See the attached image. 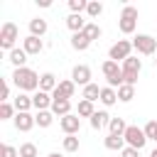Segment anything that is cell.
<instances>
[{"mask_svg":"<svg viewBox=\"0 0 157 157\" xmlns=\"http://www.w3.org/2000/svg\"><path fill=\"white\" fill-rule=\"evenodd\" d=\"M83 34H86V37H88L91 42H96V39L101 37V27H98L96 22H88V25L83 27Z\"/></svg>","mask_w":157,"mask_h":157,"instance_id":"30","label":"cell"},{"mask_svg":"<svg viewBox=\"0 0 157 157\" xmlns=\"http://www.w3.org/2000/svg\"><path fill=\"white\" fill-rule=\"evenodd\" d=\"M123 83H128V86H135L137 83V76H140V69H142V61L137 59V56H128L125 61H123Z\"/></svg>","mask_w":157,"mask_h":157,"instance_id":"2","label":"cell"},{"mask_svg":"<svg viewBox=\"0 0 157 157\" xmlns=\"http://www.w3.org/2000/svg\"><path fill=\"white\" fill-rule=\"evenodd\" d=\"M17 113H15V105H10V103H0V120H10V118H15Z\"/></svg>","mask_w":157,"mask_h":157,"instance_id":"33","label":"cell"},{"mask_svg":"<svg viewBox=\"0 0 157 157\" xmlns=\"http://www.w3.org/2000/svg\"><path fill=\"white\" fill-rule=\"evenodd\" d=\"M108 123H110V115H108L105 110H96V113L91 115V128H93V130H103Z\"/></svg>","mask_w":157,"mask_h":157,"instance_id":"19","label":"cell"},{"mask_svg":"<svg viewBox=\"0 0 157 157\" xmlns=\"http://www.w3.org/2000/svg\"><path fill=\"white\" fill-rule=\"evenodd\" d=\"M15 128L20 130V132H29L34 125H37V120H34V115H29V113H17L15 118Z\"/></svg>","mask_w":157,"mask_h":157,"instance_id":"12","label":"cell"},{"mask_svg":"<svg viewBox=\"0 0 157 157\" xmlns=\"http://www.w3.org/2000/svg\"><path fill=\"white\" fill-rule=\"evenodd\" d=\"M101 103L103 105H115L118 103V91L110 88V86H103L101 88Z\"/></svg>","mask_w":157,"mask_h":157,"instance_id":"24","label":"cell"},{"mask_svg":"<svg viewBox=\"0 0 157 157\" xmlns=\"http://www.w3.org/2000/svg\"><path fill=\"white\" fill-rule=\"evenodd\" d=\"M137 152H140V150H135V147H125V150L120 152V157H137Z\"/></svg>","mask_w":157,"mask_h":157,"instance_id":"38","label":"cell"},{"mask_svg":"<svg viewBox=\"0 0 157 157\" xmlns=\"http://www.w3.org/2000/svg\"><path fill=\"white\" fill-rule=\"evenodd\" d=\"M29 34L32 37H44L47 34V20H42V17L29 20Z\"/></svg>","mask_w":157,"mask_h":157,"instance_id":"22","label":"cell"},{"mask_svg":"<svg viewBox=\"0 0 157 157\" xmlns=\"http://www.w3.org/2000/svg\"><path fill=\"white\" fill-rule=\"evenodd\" d=\"M37 5H39V7H52V2H49V0H37Z\"/></svg>","mask_w":157,"mask_h":157,"instance_id":"40","label":"cell"},{"mask_svg":"<svg viewBox=\"0 0 157 157\" xmlns=\"http://www.w3.org/2000/svg\"><path fill=\"white\" fill-rule=\"evenodd\" d=\"M155 66H157V59H155Z\"/></svg>","mask_w":157,"mask_h":157,"instance_id":"43","label":"cell"},{"mask_svg":"<svg viewBox=\"0 0 157 157\" xmlns=\"http://www.w3.org/2000/svg\"><path fill=\"white\" fill-rule=\"evenodd\" d=\"M123 137H125L128 147H135V150H142V147L147 145V135H145V130L137 128V125H128V130H125Z\"/></svg>","mask_w":157,"mask_h":157,"instance_id":"6","label":"cell"},{"mask_svg":"<svg viewBox=\"0 0 157 157\" xmlns=\"http://www.w3.org/2000/svg\"><path fill=\"white\" fill-rule=\"evenodd\" d=\"M71 81L78 83V86H88L91 83V69L86 64H76L74 71H71Z\"/></svg>","mask_w":157,"mask_h":157,"instance_id":"11","label":"cell"},{"mask_svg":"<svg viewBox=\"0 0 157 157\" xmlns=\"http://www.w3.org/2000/svg\"><path fill=\"white\" fill-rule=\"evenodd\" d=\"M108 130H110V135H125V130H128V123H125L123 118H110V123H108Z\"/></svg>","mask_w":157,"mask_h":157,"instance_id":"25","label":"cell"},{"mask_svg":"<svg viewBox=\"0 0 157 157\" xmlns=\"http://www.w3.org/2000/svg\"><path fill=\"white\" fill-rule=\"evenodd\" d=\"M86 25H88V22H86L81 15H74V12H71V15L66 17V27H69L74 34H76V32H83V27H86Z\"/></svg>","mask_w":157,"mask_h":157,"instance_id":"21","label":"cell"},{"mask_svg":"<svg viewBox=\"0 0 157 157\" xmlns=\"http://www.w3.org/2000/svg\"><path fill=\"white\" fill-rule=\"evenodd\" d=\"M132 98H135V86H128V83H123V86L118 88V101L128 103V101H132Z\"/></svg>","mask_w":157,"mask_h":157,"instance_id":"29","label":"cell"},{"mask_svg":"<svg viewBox=\"0 0 157 157\" xmlns=\"http://www.w3.org/2000/svg\"><path fill=\"white\" fill-rule=\"evenodd\" d=\"M17 34H20V32H17V25H15V22H5V25L0 27V47H2L7 54H10L12 49H17V47H15Z\"/></svg>","mask_w":157,"mask_h":157,"instance_id":"4","label":"cell"},{"mask_svg":"<svg viewBox=\"0 0 157 157\" xmlns=\"http://www.w3.org/2000/svg\"><path fill=\"white\" fill-rule=\"evenodd\" d=\"M142 130H145L147 140H155V142H157V120H150V123H147Z\"/></svg>","mask_w":157,"mask_h":157,"instance_id":"36","label":"cell"},{"mask_svg":"<svg viewBox=\"0 0 157 157\" xmlns=\"http://www.w3.org/2000/svg\"><path fill=\"white\" fill-rule=\"evenodd\" d=\"M69 7L74 15H81L86 7H88V0H69Z\"/></svg>","mask_w":157,"mask_h":157,"instance_id":"35","label":"cell"},{"mask_svg":"<svg viewBox=\"0 0 157 157\" xmlns=\"http://www.w3.org/2000/svg\"><path fill=\"white\" fill-rule=\"evenodd\" d=\"M61 145H64V152H76L78 150V137L76 135H66L61 140Z\"/></svg>","mask_w":157,"mask_h":157,"instance_id":"31","label":"cell"},{"mask_svg":"<svg viewBox=\"0 0 157 157\" xmlns=\"http://www.w3.org/2000/svg\"><path fill=\"white\" fill-rule=\"evenodd\" d=\"M81 98H86V101H101V88H98V83H88V86H83V96Z\"/></svg>","mask_w":157,"mask_h":157,"instance_id":"26","label":"cell"},{"mask_svg":"<svg viewBox=\"0 0 157 157\" xmlns=\"http://www.w3.org/2000/svg\"><path fill=\"white\" fill-rule=\"evenodd\" d=\"M15 110L17 113H29V108H34L32 105V96H27V93H17V98H15Z\"/></svg>","mask_w":157,"mask_h":157,"instance_id":"18","label":"cell"},{"mask_svg":"<svg viewBox=\"0 0 157 157\" xmlns=\"http://www.w3.org/2000/svg\"><path fill=\"white\" fill-rule=\"evenodd\" d=\"M103 145H105L108 150H120V152L128 147V142H125V137H123V135H110V132H108V137L103 140Z\"/></svg>","mask_w":157,"mask_h":157,"instance_id":"20","label":"cell"},{"mask_svg":"<svg viewBox=\"0 0 157 157\" xmlns=\"http://www.w3.org/2000/svg\"><path fill=\"white\" fill-rule=\"evenodd\" d=\"M56 96H61V98H74V93H76V83L69 78V81H59V86H56V91H54Z\"/></svg>","mask_w":157,"mask_h":157,"instance_id":"17","label":"cell"},{"mask_svg":"<svg viewBox=\"0 0 157 157\" xmlns=\"http://www.w3.org/2000/svg\"><path fill=\"white\" fill-rule=\"evenodd\" d=\"M22 49H25L27 54H39V52L44 49V42H42V37H32V34H27V37L22 39Z\"/></svg>","mask_w":157,"mask_h":157,"instance_id":"13","label":"cell"},{"mask_svg":"<svg viewBox=\"0 0 157 157\" xmlns=\"http://www.w3.org/2000/svg\"><path fill=\"white\" fill-rule=\"evenodd\" d=\"M71 47H74L76 52H86V49L91 47V39H88L83 32H76V34H71Z\"/></svg>","mask_w":157,"mask_h":157,"instance_id":"23","label":"cell"},{"mask_svg":"<svg viewBox=\"0 0 157 157\" xmlns=\"http://www.w3.org/2000/svg\"><path fill=\"white\" fill-rule=\"evenodd\" d=\"M118 27H120L123 34H132L135 27H137V7L125 5L123 12H120V20H118Z\"/></svg>","mask_w":157,"mask_h":157,"instance_id":"3","label":"cell"},{"mask_svg":"<svg viewBox=\"0 0 157 157\" xmlns=\"http://www.w3.org/2000/svg\"><path fill=\"white\" fill-rule=\"evenodd\" d=\"M101 69H103V76H105V81H108V86H110V88H115V86L120 88V86H123V69L118 66V61L105 59Z\"/></svg>","mask_w":157,"mask_h":157,"instance_id":"5","label":"cell"},{"mask_svg":"<svg viewBox=\"0 0 157 157\" xmlns=\"http://www.w3.org/2000/svg\"><path fill=\"white\" fill-rule=\"evenodd\" d=\"M12 83L17 86V91L27 93V91H39V74L32 71L29 66H22V69H15L12 71Z\"/></svg>","mask_w":157,"mask_h":157,"instance_id":"1","label":"cell"},{"mask_svg":"<svg viewBox=\"0 0 157 157\" xmlns=\"http://www.w3.org/2000/svg\"><path fill=\"white\" fill-rule=\"evenodd\" d=\"M7 98H10V83L2 81V103H7Z\"/></svg>","mask_w":157,"mask_h":157,"instance_id":"39","label":"cell"},{"mask_svg":"<svg viewBox=\"0 0 157 157\" xmlns=\"http://www.w3.org/2000/svg\"><path fill=\"white\" fill-rule=\"evenodd\" d=\"M47 157H61V155H59V152H52V155H47Z\"/></svg>","mask_w":157,"mask_h":157,"instance_id":"41","label":"cell"},{"mask_svg":"<svg viewBox=\"0 0 157 157\" xmlns=\"http://www.w3.org/2000/svg\"><path fill=\"white\" fill-rule=\"evenodd\" d=\"M132 49H137V54L150 56V54H155V49H157V39L150 37V34H137V37L132 39Z\"/></svg>","mask_w":157,"mask_h":157,"instance_id":"8","label":"cell"},{"mask_svg":"<svg viewBox=\"0 0 157 157\" xmlns=\"http://www.w3.org/2000/svg\"><path fill=\"white\" fill-rule=\"evenodd\" d=\"M34 120H37L39 128H49V125L54 123V113H52V110H37Z\"/></svg>","mask_w":157,"mask_h":157,"instance_id":"27","label":"cell"},{"mask_svg":"<svg viewBox=\"0 0 157 157\" xmlns=\"http://www.w3.org/2000/svg\"><path fill=\"white\" fill-rule=\"evenodd\" d=\"M52 113L59 115V118L69 115V113H71V101H69V98H61V96H56V93H52Z\"/></svg>","mask_w":157,"mask_h":157,"instance_id":"9","label":"cell"},{"mask_svg":"<svg viewBox=\"0 0 157 157\" xmlns=\"http://www.w3.org/2000/svg\"><path fill=\"white\" fill-rule=\"evenodd\" d=\"M103 12V5L98 2V0H88V7H86V15L88 17H98Z\"/></svg>","mask_w":157,"mask_h":157,"instance_id":"32","label":"cell"},{"mask_svg":"<svg viewBox=\"0 0 157 157\" xmlns=\"http://www.w3.org/2000/svg\"><path fill=\"white\" fill-rule=\"evenodd\" d=\"M0 157H20V150H15L12 145H2L0 147Z\"/></svg>","mask_w":157,"mask_h":157,"instance_id":"37","label":"cell"},{"mask_svg":"<svg viewBox=\"0 0 157 157\" xmlns=\"http://www.w3.org/2000/svg\"><path fill=\"white\" fill-rule=\"evenodd\" d=\"M27 56H29V54H27L25 49H12V52L7 54V61H10L15 69H22V66H25V61H27Z\"/></svg>","mask_w":157,"mask_h":157,"instance_id":"16","label":"cell"},{"mask_svg":"<svg viewBox=\"0 0 157 157\" xmlns=\"http://www.w3.org/2000/svg\"><path fill=\"white\" fill-rule=\"evenodd\" d=\"M32 105H34L37 110H47V108H52V96H49L47 91H37V93L32 96Z\"/></svg>","mask_w":157,"mask_h":157,"instance_id":"15","label":"cell"},{"mask_svg":"<svg viewBox=\"0 0 157 157\" xmlns=\"http://www.w3.org/2000/svg\"><path fill=\"white\" fill-rule=\"evenodd\" d=\"M59 125H61V130H64L66 135H76V132L81 130V118L74 115V113H69V115L59 118Z\"/></svg>","mask_w":157,"mask_h":157,"instance_id":"10","label":"cell"},{"mask_svg":"<svg viewBox=\"0 0 157 157\" xmlns=\"http://www.w3.org/2000/svg\"><path fill=\"white\" fill-rule=\"evenodd\" d=\"M150 157H157V147H155V150H152V155H150Z\"/></svg>","mask_w":157,"mask_h":157,"instance_id":"42","label":"cell"},{"mask_svg":"<svg viewBox=\"0 0 157 157\" xmlns=\"http://www.w3.org/2000/svg\"><path fill=\"white\" fill-rule=\"evenodd\" d=\"M93 113H96V110H93V103L86 101V98H81V101H78V110H76V115H78V118H91Z\"/></svg>","mask_w":157,"mask_h":157,"instance_id":"28","label":"cell"},{"mask_svg":"<svg viewBox=\"0 0 157 157\" xmlns=\"http://www.w3.org/2000/svg\"><path fill=\"white\" fill-rule=\"evenodd\" d=\"M130 52H132V42L118 39V42L108 49V59H110V61H125V59L130 56Z\"/></svg>","mask_w":157,"mask_h":157,"instance_id":"7","label":"cell"},{"mask_svg":"<svg viewBox=\"0 0 157 157\" xmlns=\"http://www.w3.org/2000/svg\"><path fill=\"white\" fill-rule=\"evenodd\" d=\"M20 157H37V145H34V142L20 145Z\"/></svg>","mask_w":157,"mask_h":157,"instance_id":"34","label":"cell"},{"mask_svg":"<svg viewBox=\"0 0 157 157\" xmlns=\"http://www.w3.org/2000/svg\"><path fill=\"white\" fill-rule=\"evenodd\" d=\"M56 76L52 74V71H47V74H42L39 76V91H47V93H54L56 91Z\"/></svg>","mask_w":157,"mask_h":157,"instance_id":"14","label":"cell"}]
</instances>
